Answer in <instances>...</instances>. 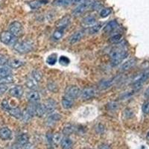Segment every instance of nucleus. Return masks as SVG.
<instances>
[{
    "label": "nucleus",
    "mask_w": 149,
    "mask_h": 149,
    "mask_svg": "<svg viewBox=\"0 0 149 149\" xmlns=\"http://www.w3.org/2000/svg\"><path fill=\"white\" fill-rule=\"evenodd\" d=\"M11 74V69L9 66H0V79Z\"/></svg>",
    "instance_id": "obj_26"
},
{
    "label": "nucleus",
    "mask_w": 149,
    "mask_h": 149,
    "mask_svg": "<svg viewBox=\"0 0 149 149\" xmlns=\"http://www.w3.org/2000/svg\"><path fill=\"white\" fill-rule=\"evenodd\" d=\"M23 61L18 58H10L8 61V66L10 69H18L23 65Z\"/></svg>",
    "instance_id": "obj_15"
},
{
    "label": "nucleus",
    "mask_w": 149,
    "mask_h": 149,
    "mask_svg": "<svg viewBox=\"0 0 149 149\" xmlns=\"http://www.w3.org/2000/svg\"><path fill=\"white\" fill-rule=\"evenodd\" d=\"M102 24H95L92 26L89 29V32H90V34H95L99 31L102 29Z\"/></svg>",
    "instance_id": "obj_32"
},
{
    "label": "nucleus",
    "mask_w": 149,
    "mask_h": 149,
    "mask_svg": "<svg viewBox=\"0 0 149 149\" xmlns=\"http://www.w3.org/2000/svg\"><path fill=\"white\" fill-rule=\"evenodd\" d=\"M93 4V0H85V1L81 2L76 8L73 10L72 14H74V16H80L81 14H84L87 9L90 8Z\"/></svg>",
    "instance_id": "obj_5"
},
{
    "label": "nucleus",
    "mask_w": 149,
    "mask_h": 149,
    "mask_svg": "<svg viewBox=\"0 0 149 149\" xmlns=\"http://www.w3.org/2000/svg\"><path fill=\"white\" fill-rule=\"evenodd\" d=\"M84 34L85 33L84 31H78L77 32L74 33L72 36L70 37V42L72 45L75 44V43H77V42H78L80 40H81L83 39L84 37Z\"/></svg>",
    "instance_id": "obj_12"
},
{
    "label": "nucleus",
    "mask_w": 149,
    "mask_h": 149,
    "mask_svg": "<svg viewBox=\"0 0 149 149\" xmlns=\"http://www.w3.org/2000/svg\"><path fill=\"white\" fill-rule=\"evenodd\" d=\"M33 117V116L29 113L27 108L25 109L23 111H22V116H21V119L24 122H28L30 121V119Z\"/></svg>",
    "instance_id": "obj_29"
},
{
    "label": "nucleus",
    "mask_w": 149,
    "mask_h": 149,
    "mask_svg": "<svg viewBox=\"0 0 149 149\" xmlns=\"http://www.w3.org/2000/svg\"><path fill=\"white\" fill-rule=\"evenodd\" d=\"M8 90V86L6 84H0V96L3 95L4 93Z\"/></svg>",
    "instance_id": "obj_43"
},
{
    "label": "nucleus",
    "mask_w": 149,
    "mask_h": 149,
    "mask_svg": "<svg viewBox=\"0 0 149 149\" xmlns=\"http://www.w3.org/2000/svg\"><path fill=\"white\" fill-rule=\"evenodd\" d=\"M127 53L122 48H114L110 52L109 56L111 59L112 66H117L127 57Z\"/></svg>",
    "instance_id": "obj_1"
},
{
    "label": "nucleus",
    "mask_w": 149,
    "mask_h": 149,
    "mask_svg": "<svg viewBox=\"0 0 149 149\" xmlns=\"http://www.w3.org/2000/svg\"><path fill=\"white\" fill-rule=\"evenodd\" d=\"M34 44L30 40H25L22 42H17L14 46V49L19 54H26L33 49Z\"/></svg>",
    "instance_id": "obj_2"
},
{
    "label": "nucleus",
    "mask_w": 149,
    "mask_h": 149,
    "mask_svg": "<svg viewBox=\"0 0 149 149\" xmlns=\"http://www.w3.org/2000/svg\"><path fill=\"white\" fill-rule=\"evenodd\" d=\"M142 112L146 114L149 113V101L146 102L143 104V105H142Z\"/></svg>",
    "instance_id": "obj_41"
},
{
    "label": "nucleus",
    "mask_w": 149,
    "mask_h": 149,
    "mask_svg": "<svg viewBox=\"0 0 149 149\" xmlns=\"http://www.w3.org/2000/svg\"><path fill=\"white\" fill-rule=\"evenodd\" d=\"M34 112L37 117H42L46 113L44 104H34Z\"/></svg>",
    "instance_id": "obj_14"
},
{
    "label": "nucleus",
    "mask_w": 149,
    "mask_h": 149,
    "mask_svg": "<svg viewBox=\"0 0 149 149\" xmlns=\"http://www.w3.org/2000/svg\"><path fill=\"white\" fill-rule=\"evenodd\" d=\"M24 93L23 88L21 86H15L13 88L10 89L9 94L14 98H19L22 96Z\"/></svg>",
    "instance_id": "obj_11"
},
{
    "label": "nucleus",
    "mask_w": 149,
    "mask_h": 149,
    "mask_svg": "<svg viewBox=\"0 0 149 149\" xmlns=\"http://www.w3.org/2000/svg\"><path fill=\"white\" fill-rule=\"evenodd\" d=\"M95 95V90L93 88H86L81 93V96L84 101L90 100Z\"/></svg>",
    "instance_id": "obj_9"
},
{
    "label": "nucleus",
    "mask_w": 149,
    "mask_h": 149,
    "mask_svg": "<svg viewBox=\"0 0 149 149\" xmlns=\"http://www.w3.org/2000/svg\"><path fill=\"white\" fill-rule=\"evenodd\" d=\"M145 97L147 98H149V87L147 89V90H146V92H145V94H144Z\"/></svg>",
    "instance_id": "obj_45"
},
{
    "label": "nucleus",
    "mask_w": 149,
    "mask_h": 149,
    "mask_svg": "<svg viewBox=\"0 0 149 149\" xmlns=\"http://www.w3.org/2000/svg\"><path fill=\"white\" fill-rule=\"evenodd\" d=\"M107 107L110 111H116V110H117V109L119 108V104L113 102H110V103L107 104Z\"/></svg>",
    "instance_id": "obj_36"
},
{
    "label": "nucleus",
    "mask_w": 149,
    "mask_h": 149,
    "mask_svg": "<svg viewBox=\"0 0 149 149\" xmlns=\"http://www.w3.org/2000/svg\"><path fill=\"white\" fill-rule=\"evenodd\" d=\"M44 106L45 108H46V113L51 114L52 113H54V111L55 110L57 103H56V102L54 99L49 98V99H48V100L45 102Z\"/></svg>",
    "instance_id": "obj_10"
},
{
    "label": "nucleus",
    "mask_w": 149,
    "mask_h": 149,
    "mask_svg": "<svg viewBox=\"0 0 149 149\" xmlns=\"http://www.w3.org/2000/svg\"><path fill=\"white\" fill-rule=\"evenodd\" d=\"M42 4H43V2L42 1H40V0H34V1L29 2V5L32 10H36V9L39 8L42 6Z\"/></svg>",
    "instance_id": "obj_31"
},
{
    "label": "nucleus",
    "mask_w": 149,
    "mask_h": 149,
    "mask_svg": "<svg viewBox=\"0 0 149 149\" xmlns=\"http://www.w3.org/2000/svg\"><path fill=\"white\" fill-rule=\"evenodd\" d=\"M15 37H19L21 35L22 31V24L18 21H14V22H11L9 26V31Z\"/></svg>",
    "instance_id": "obj_7"
},
{
    "label": "nucleus",
    "mask_w": 149,
    "mask_h": 149,
    "mask_svg": "<svg viewBox=\"0 0 149 149\" xmlns=\"http://www.w3.org/2000/svg\"><path fill=\"white\" fill-rule=\"evenodd\" d=\"M61 146L63 149H72L73 146V142L70 138L64 137L61 139Z\"/></svg>",
    "instance_id": "obj_23"
},
{
    "label": "nucleus",
    "mask_w": 149,
    "mask_h": 149,
    "mask_svg": "<svg viewBox=\"0 0 149 149\" xmlns=\"http://www.w3.org/2000/svg\"><path fill=\"white\" fill-rule=\"evenodd\" d=\"M122 35L121 34H116L112 36L109 40V42L111 43H118L122 40Z\"/></svg>",
    "instance_id": "obj_33"
},
{
    "label": "nucleus",
    "mask_w": 149,
    "mask_h": 149,
    "mask_svg": "<svg viewBox=\"0 0 149 149\" xmlns=\"http://www.w3.org/2000/svg\"><path fill=\"white\" fill-rule=\"evenodd\" d=\"M2 108L5 110V111H8V109L10 107V105H9V104H8V101H6V100H4L3 102H2Z\"/></svg>",
    "instance_id": "obj_44"
},
{
    "label": "nucleus",
    "mask_w": 149,
    "mask_h": 149,
    "mask_svg": "<svg viewBox=\"0 0 149 149\" xmlns=\"http://www.w3.org/2000/svg\"><path fill=\"white\" fill-rule=\"evenodd\" d=\"M26 86L30 90H36L38 87V82L31 77L26 81Z\"/></svg>",
    "instance_id": "obj_24"
},
{
    "label": "nucleus",
    "mask_w": 149,
    "mask_h": 149,
    "mask_svg": "<svg viewBox=\"0 0 149 149\" xmlns=\"http://www.w3.org/2000/svg\"><path fill=\"white\" fill-rule=\"evenodd\" d=\"M73 131H74V128H73L72 126L68 125L63 128V134H64L65 136H68L70 135V134H71Z\"/></svg>",
    "instance_id": "obj_39"
},
{
    "label": "nucleus",
    "mask_w": 149,
    "mask_h": 149,
    "mask_svg": "<svg viewBox=\"0 0 149 149\" xmlns=\"http://www.w3.org/2000/svg\"><path fill=\"white\" fill-rule=\"evenodd\" d=\"M48 88L50 91H52V92H56V90H58V86L57 85L55 84L53 82H50V83L48 84Z\"/></svg>",
    "instance_id": "obj_42"
},
{
    "label": "nucleus",
    "mask_w": 149,
    "mask_h": 149,
    "mask_svg": "<svg viewBox=\"0 0 149 149\" xmlns=\"http://www.w3.org/2000/svg\"><path fill=\"white\" fill-rule=\"evenodd\" d=\"M12 132L8 127H2L0 129V138L2 140H8L11 138Z\"/></svg>",
    "instance_id": "obj_16"
},
{
    "label": "nucleus",
    "mask_w": 149,
    "mask_h": 149,
    "mask_svg": "<svg viewBox=\"0 0 149 149\" xmlns=\"http://www.w3.org/2000/svg\"><path fill=\"white\" fill-rule=\"evenodd\" d=\"M70 22V17L69 16H66L63 18H62L59 22L57 23V28L58 29H61L65 30L66 27L69 26V24Z\"/></svg>",
    "instance_id": "obj_21"
},
{
    "label": "nucleus",
    "mask_w": 149,
    "mask_h": 149,
    "mask_svg": "<svg viewBox=\"0 0 149 149\" xmlns=\"http://www.w3.org/2000/svg\"><path fill=\"white\" fill-rule=\"evenodd\" d=\"M8 61V59L5 56L0 54V66H5V65H7Z\"/></svg>",
    "instance_id": "obj_40"
},
{
    "label": "nucleus",
    "mask_w": 149,
    "mask_h": 149,
    "mask_svg": "<svg viewBox=\"0 0 149 149\" xmlns=\"http://www.w3.org/2000/svg\"><path fill=\"white\" fill-rule=\"evenodd\" d=\"M83 22L86 26H93L96 22V19L93 16H88L84 19Z\"/></svg>",
    "instance_id": "obj_30"
},
{
    "label": "nucleus",
    "mask_w": 149,
    "mask_h": 149,
    "mask_svg": "<svg viewBox=\"0 0 149 149\" xmlns=\"http://www.w3.org/2000/svg\"><path fill=\"white\" fill-rule=\"evenodd\" d=\"M58 61V54L55 53L50 54V55L46 58V63L50 66H54Z\"/></svg>",
    "instance_id": "obj_27"
},
{
    "label": "nucleus",
    "mask_w": 149,
    "mask_h": 149,
    "mask_svg": "<svg viewBox=\"0 0 149 149\" xmlns=\"http://www.w3.org/2000/svg\"><path fill=\"white\" fill-rule=\"evenodd\" d=\"M52 5L58 7H65V6L74 5V0H54Z\"/></svg>",
    "instance_id": "obj_17"
},
{
    "label": "nucleus",
    "mask_w": 149,
    "mask_h": 149,
    "mask_svg": "<svg viewBox=\"0 0 149 149\" xmlns=\"http://www.w3.org/2000/svg\"><path fill=\"white\" fill-rule=\"evenodd\" d=\"M118 27H119L118 22L116 20H112L109 22L104 28V32L106 34H110V33L113 32L116 29H118Z\"/></svg>",
    "instance_id": "obj_13"
},
{
    "label": "nucleus",
    "mask_w": 149,
    "mask_h": 149,
    "mask_svg": "<svg viewBox=\"0 0 149 149\" xmlns=\"http://www.w3.org/2000/svg\"><path fill=\"white\" fill-rule=\"evenodd\" d=\"M14 78L11 74L8 75V76L5 77V78L0 79V84H10L14 82Z\"/></svg>",
    "instance_id": "obj_35"
},
{
    "label": "nucleus",
    "mask_w": 149,
    "mask_h": 149,
    "mask_svg": "<svg viewBox=\"0 0 149 149\" xmlns=\"http://www.w3.org/2000/svg\"><path fill=\"white\" fill-rule=\"evenodd\" d=\"M148 79H149V71L145 72L139 74L137 78H136L134 80L133 86H134V90H140L143 84L147 81Z\"/></svg>",
    "instance_id": "obj_4"
},
{
    "label": "nucleus",
    "mask_w": 149,
    "mask_h": 149,
    "mask_svg": "<svg viewBox=\"0 0 149 149\" xmlns=\"http://www.w3.org/2000/svg\"><path fill=\"white\" fill-rule=\"evenodd\" d=\"M147 138L149 139V131H148V134H147Z\"/></svg>",
    "instance_id": "obj_46"
},
{
    "label": "nucleus",
    "mask_w": 149,
    "mask_h": 149,
    "mask_svg": "<svg viewBox=\"0 0 149 149\" xmlns=\"http://www.w3.org/2000/svg\"><path fill=\"white\" fill-rule=\"evenodd\" d=\"M81 92L80 89L77 86H74V85L68 86L66 90H65V95L70 97L72 99L78 98L81 95Z\"/></svg>",
    "instance_id": "obj_6"
},
{
    "label": "nucleus",
    "mask_w": 149,
    "mask_h": 149,
    "mask_svg": "<svg viewBox=\"0 0 149 149\" xmlns=\"http://www.w3.org/2000/svg\"><path fill=\"white\" fill-rule=\"evenodd\" d=\"M27 99L31 104H37L40 100V95L36 90H30L27 93Z\"/></svg>",
    "instance_id": "obj_8"
},
{
    "label": "nucleus",
    "mask_w": 149,
    "mask_h": 149,
    "mask_svg": "<svg viewBox=\"0 0 149 149\" xmlns=\"http://www.w3.org/2000/svg\"><path fill=\"white\" fill-rule=\"evenodd\" d=\"M59 63L62 66H68V65L70 64V61L66 56H61V58H59Z\"/></svg>",
    "instance_id": "obj_37"
},
{
    "label": "nucleus",
    "mask_w": 149,
    "mask_h": 149,
    "mask_svg": "<svg viewBox=\"0 0 149 149\" xmlns=\"http://www.w3.org/2000/svg\"><path fill=\"white\" fill-rule=\"evenodd\" d=\"M136 64V60L132 58V59H130L128 61H125L123 64L120 67V70L122 72H125L127 71V70H130L134 65Z\"/></svg>",
    "instance_id": "obj_20"
},
{
    "label": "nucleus",
    "mask_w": 149,
    "mask_h": 149,
    "mask_svg": "<svg viewBox=\"0 0 149 149\" xmlns=\"http://www.w3.org/2000/svg\"><path fill=\"white\" fill-rule=\"evenodd\" d=\"M110 14H111V9L107 8H104L101 10L100 16L102 18H104V17H108Z\"/></svg>",
    "instance_id": "obj_38"
},
{
    "label": "nucleus",
    "mask_w": 149,
    "mask_h": 149,
    "mask_svg": "<svg viewBox=\"0 0 149 149\" xmlns=\"http://www.w3.org/2000/svg\"><path fill=\"white\" fill-rule=\"evenodd\" d=\"M31 77H32L35 81H37V82H39L42 80V73H41V72L38 71V70H34V71L32 72V73H31Z\"/></svg>",
    "instance_id": "obj_34"
},
{
    "label": "nucleus",
    "mask_w": 149,
    "mask_h": 149,
    "mask_svg": "<svg viewBox=\"0 0 149 149\" xmlns=\"http://www.w3.org/2000/svg\"><path fill=\"white\" fill-rule=\"evenodd\" d=\"M63 34H64V30L63 29H57L52 34L53 39L55 40H59L63 37Z\"/></svg>",
    "instance_id": "obj_28"
},
{
    "label": "nucleus",
    "mask_w": 149,
    "mask_h": 149,
    "mask_svg": "<svg viewBox=\"0 0 149 149\" xmlns=\"http://www.w3.org/2000/svg\"><path fill=\"white\" fill-rule=\"evenodd\" d=\"M10 116L16 119H21L22 116V110L19 107H10L8 110Z\"/></svg>",
    "instance_id": "obj_22"
},
{
    "label": "nucleus",
    "mask_w": 149,
    "mask_h": 149,
    "mask_svg": "<svg viewBox=\"0 0 149 149\" xmlns=\"http://www.w3.org/2000/svg\"><path fill=\"white\" fill-rule=\"evenodd\" d=\"M17 144H18L19 147H25L26 145L29 144V136L26 134H20L17 139Z\"/></svg>",
    "instance_id": "obj_18"
},
{
    "label": "nucleus",
    "mask_w": 149,
    "mask_h": 149,
    "mask_svg": "<svg viewBox=\"0 0 149 149\" xmlns=\"http://www.w3.org/2000/svg\"><path fill=\"white\" fill-rule=\"evenodd\" d=\"M61 104H62V106H63V108L70 109L72 107L73 104H74V99L65 95L62 98Z\"/></svg>",
    "instance_id": "obj_19"
},
{
    "label": "nucleus",
    "mask_w": 149,
    "mask_h": 149,
    "mask_svg": "<svg viewBox=\"0 0 149 149\" xmlns=\"http://www.w3.org/2000/svg\"><path fill=\"white\" fill-rule=\"evenodd\" d=\"M0 40L7 46H14L17 42V37L13 35L8 31H5L0 34Z\"/></svg>",
    "instance_id": "obj_3"
},
{
    "label": "nucleus",
    "mask_w": 149,
    "mask_h": 149,
    "mask_svg": "<svg viewBox=\"0 0 149 149\" xmlns=\"http://www.w3.org/2000/svg\"><path fill=\"white\" fill-rule=\"evenodd\" d=\"M61 119V116L57 113H52L48 117V123L49 125H54L56 122H58Z\"/></svg>",
    "instance_id": "obj_25"
}]
</instances>
